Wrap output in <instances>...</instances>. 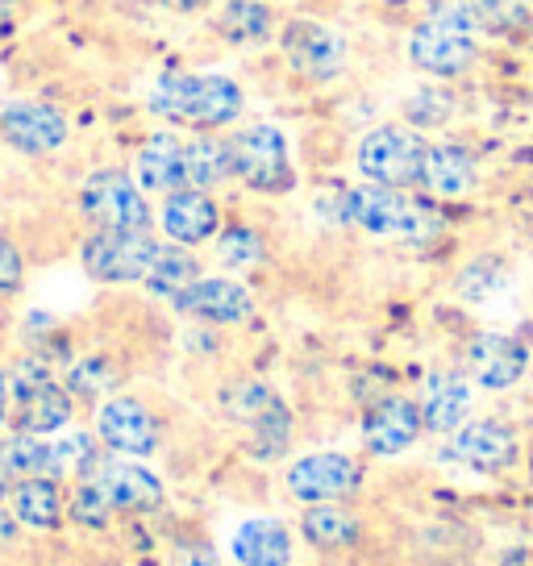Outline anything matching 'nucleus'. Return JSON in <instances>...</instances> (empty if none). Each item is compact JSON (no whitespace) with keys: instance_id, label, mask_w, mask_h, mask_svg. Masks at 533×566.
<instances>
[{"instance_id":"39448f33","label":"nucleus","mask_w":533,"mask_h":566,"mask_svg":"<svg viewBox=\"0 0 533 566\" xmlns=\"http://www.w3.org/2000/svg\"><path fill=\"white\" fill-rule=\"evenodd\" d=\"M426 134L405 122L372 125L355 146V171L363 184L379 188H417L421 163H426Z\"/></svg>"},{"instance_id":"412c9836","label":"nucleus","mask_w":533,"mask_h":566,"mask_svg":"<svg viewBox=\"0 0 533 566\" xmlns=\"http://www.w3.org/2000/svg\"><path fill=\"white\" fill-rule=\"evenodd\" d=\"M134 179H138L143 192H155V196L188 188V179H184V138H179L176 129L146 134L138 155H134Z\"/></svg>"},{"instance_id":"2eb2a0df","label":"nucleus","mask_w":533,"mask_h":566,"mask_svg":"<svg viewBox=\"0 0 533 566\" xmlns=\"http://www.w3.org/2000/svg\"><path fill=\"white\" fill-rule=\"evenodd\" d=\"M179 313H188L200 325H213V329H230V325H247L254 317V292L233 275H200V280L171 301Z\"/></svg>"},{"instance_id":"ddd939ff","label":"nucleus","mask_w":533,"mask_h":566,"mask_svg":"<svg viewBox=\"0 0 533 566\" xmlns=\"http://www.w3.org/2000/svg\"><path fill=\"white\" fill-rule=\"evenodd\" d=\"M426 421H421V405L412 396L388 391L363 408V446L372 459H396L421 442Z\"/></svg>"},{"instance_id":"20e7f679","label":"nucleus","mask_w":533,"mask_h":566,"mask_svg":"<svg viewBox=\"0 0 533 566\" xmlns=\"http://www.w3.org/2000/svg\"><path fill=\"white\" fill-rule=\"evenodd\" d=\"M9 391H13V412L9 424L13 433H30V438H59L75 417L72 391L63 388L51 375L42 358H21L13 375H9Z\"/></svg>"},{"instance_id":"4c0bfd02","label":"nucleus","mask_w":533,"mask_h":566,"mask_svg":"<svg viewBox=\"0 0 533 566\" xmlns=\"http://www.w3.org/2000/svg\"><path fill=\"white\" fill-rule=\"evenodd\" d=\"M167 9H176V13H196V9H205L209 0H163Z\"/></svg>"},{"instance_id":"b1692460","label":"nucleus","mask_w":533,"mask_h":566,"mask_svg":"<svg viewBox=\"0 0 533 566\" xmlns=\"http://www.w3.org/2000/svg\"><path fill=\"white\" fill-rule=\"evenodd\" d=\"M233 566H292V533L275 516H250L230 537Z\"/></svg>"},{"instance_id":"7c9ffc66","label":"nucleus","mask_w":533,"mask_h":566,"mask_svg":"<svg viewBox=\"0 0 533 566\" xmlns=\"http://www.w3.org/2000/svg\"><path fill=\"white\" fill-rule=\"evenodd\" d=\"M51 459H54V479H63V475L84 479L92 462L101 459V438H96V433H84V429L59 433L51 442Z\"/></svg>"},{"instance_id":"2f4dec72","label":"nucleus","mask_w":533,"mask_h":566,"mask_svg":"<svg viewBox=\"0 0 533 566\" xmlns=\"http://www.w3.org/2000/svg\"><path fill=\"white\" fill-rule=\"evenodd\" d=\"M63 388L72 391V400H101V396L117 388V367L108 363L105 354H88V358L72 363Z\"/></svg>"},{"instance_id":"423d86ee","label":"nucleus","mask_w":533,"mask_h":566,"mask_svg":"<svg viewBox=\"0 0 533 566\" xmlns=\"http://www.w3.org/2000/svg\"><path fill=\"white\" fill-rule=\"evenodd\" d=\"M233 179L259 196H284L296 188L292 146L275 122H250L233 129Z\"/></svg>"},{"instance_id":"58836bf2","label":"nucleus","mask_w":533,"mask_h":566,"mask_svg":"<svg viewBox=\"0 0 533 566\" xmlns=\"http://www.w3.org/2000/svg\"><path fill=\"white\" fill-rule=\"evenodd\" d=\"M13 13H18V0H0V25H9Z\"/></svg>"},{"instance_id":"7ed1b4c3","label":"nucleus","mask_w":533,"mask_h":566,"mask_svg":"<svg viewBox=\"0 0 533 566\" xmlns=\"http://www.w3.org/2000/svg\"><path fill=\"white\" fill-rule=\"evenodd\" d=\"M221 412L247 429V450L259 462L280 459L292 446V408L263 379H238L221 391Z\"/></svg>"},{"instance_id":"6e6552de","label":"nucleus","mask_w":533,"mask_h":566,"mask_svg":"<svg viewBox=\"0 0 533 566\" xmlns=\"http://www.w3.org/2000/svg\"><path fill=\"white\" fill-rule=\"evenodd\" d=\"M405 54H409L412 71L429 75L433 84H450V80H462L480 63V34L462 30L454 21L421 18L409 30Z\"/></svg>"},{"instance_id":"e433bc0d","label":"nucleus","mask_w":533,"mask_h":566,"mask_svg":"<svg viewBox=\"0 0 533 566\" xmlns=\"http://www.w3.org/2000/svg\"><path fill=\"white\" fill-rule=\"evenodd\" d=\"M9 412H13V391H9V375L0 371V429L9 424Z\"/></svg>"},{"instance_id":"a878e982","label":"nucleus","mask_w":533,"mask_h":566,"mask_svg":"<svg viewBox=\"0 0 533 566\" xmlns=\"http://www.w3.org/2000/svg\"><path fill=\"white\" fill-rule=\"evenodd\" d=\"M9 504H13V521H21L25 530H59L63 521L59 479H21L9 488Z\"/></svg>"},{"instance_id":"aec40b11","label":"nucleus","mask_w":533,"mask_h":566,"mask_svg":"<svg viewBox=\"0 0 533 566\" xmlns=\"http://www.w3.org/2000/svg\"><path fill=\"white\" fill-rule=\"evenodd\" d=\"M417 188L429 200H462L480 188V159L459 142H429Z\"/></svg>"},{"instance_id":"393cba45","label":"nucleus","mask_w":533,"mask_h":566,"mask_svg":"<svg viewBox=\"0 0 533 566\" xmlns=\"http://www.w3.org/2000/svg\"><path fill=\"white\" fill-rule=\"evenodd\" d=\"M184 179L188 188L213 192L233 179V146L221 134H192L184 142Z\"/></svg>"},{"instance_id":"c85d7f7f","label":"nucleus","mask_w":533,"mask_h":566,"mask_svg":"<svg viewBox=\"0 0 533 566\" xmlns=\"http://www.w3.org/2000/svg\"><path fill=\"white\" fill-rule=\"evenodd\" d=\"M0 475L21 483V479H54L51 442L30 438V433H13L0 438Z\"/></svg>"},{"instance_id":"f8f14e48","label":"nucleus","mask_w":533,"mask_h":566,"mask_svg":"<svg viewBox=\"0 0 533 566\" xmlns=\"http://www.w3.org/2000/svg\"><path fill=\"white\" fill-rule=\"evenodd\" d=\"M108 454H125V459H146L155 454L163 442V424L138 396H108L96 408V429H92Z\"/></svg>"},{"instance_id":"f03ea898","label":"nucleus","mask_w":533,"mask_h":566,"mask_svg":"<svg viewBox=\"0 0 533 566\" xmlns=\"http://www.w3.org/2000/svg\"><path fill=\"white\" fill-rule=\"evenodd\" d=\"M346 226L363 230L367 238L384 242H433L446 230V212L426 192L412 196V188H379L358 184L346 192Z\"/></svg>"},{"instance_id":"6ab92c4d","label":"nucleus","mask_w":533,"mask_h":566,"mask_svg":"<svg viewBox=\"0 0 533 566\" xmlns=\"http://www.w3.org/2000/svg\"><path fill=\"white\" fill-rule=\"evenodd\" d=\"M0 138L21 155H51L67 142V117L42 101H9L0 108Z\"/></svg>"},{"instance_id":"473e14b6","label":"nucleus","mask_w":533,"mask_h":566,"mask_svg":"<svg viewBox=\"0 0 533 566\" xmlns=\"http://www.w3.org/2000/svg\"><path fill=\"white\" fill-rule=\"evenodd\" d=\"M400 117H405V125L421 129V134H426V129H442V125L454 117V96L446 88H433V84H429V88H417L409 101L400 105Z\"/></svg>"},{"instance_id":"bb28decb","label":"nucleus","mask_w":533,"mask_h":566,"mask_svg":"<svg viewBox=\"0 0 533 566\" xmlns=\"http://www.w3.org/2000/svg\"><path fill=\"white\" fill-rule=\"evenodd\" d=\"M200 275H205V266H200V259H196V250L176 247V242H163L143 283H146V292L159 296V301H179Z\"/></svg>"},{"instance_id":"72a5a7b5","label":"nucleus","mask_w":533,"mask_h":566,"mask_svg":"<svg viewBox=\"0 0 533 566\" xmlns=\"http://www.w3.org/2000/svg\"><path fill=\"white\" fill-rule=\"evenodd\" d=\"M471 18H475V34H509L530 21V4L525 0H471Z\"/></svg>"},{"instance_id":"f704fd0d","label":"nucleus","mask_w":533,"mask_h":566,"mask_svg":"<svg viewBox=\"0 0 533 566\" xmlns=\"http://www.w3.org/2000/svg\"><path fill=\"white\" fill-rule=\"evenodd\" d=\"M67 516H72L80 530H105L113 509H108V500L92 488L88 479H75L72 500H67Z\"/></svg>"},{"instance_id":"4468645a","label":"nucleus","mask_w":533,"mask_h":566,"mask_svg":"<svg viewBox=\"0 0 533 566\" xmlns=\"http://www.w3.org/2000/svg\"><path fill=\"white\" fill-rule=\"evenodd\" d=\"M84 479L105 495L113 513H155V509H163V500H167L163 479L155 471H146L143 462L113 459V454H101L88 467Z\"/></svg>"},{"instance_id":"cd10ccee","label":"nucleus","mask_w":533,"mask_h":566,"mask_svg":"<svg viewBox=\"0 0 533 566\" xmlns=\"http://www.w3.org/2000/svg\"><path fill=\"white\" fill-rule=\"evenodd\" d=\"M301 533H304V542L317 549H346L363 537V525H358V516L351 513V509H342V504H313V509H304V516H301Z\"/></svg>"},{"instance_id":"9d476101","label":"nucleus","mask_w":533,"mask_h":566,"mask_svg":"<svg viewBox=\"0 0 533 566\" xmlns=\"http://www.w3.org/2000/svg\"><path fill=\"white\" fill-rule=\"evenodd\" d=\"M159 247L150 230H92L80 247V263L96 283H143Z\"/></svg>"},{"instance_id":"ea45409f","label":"nucleus","mask_w":533,"mask_h":566,"mask_svg":"<svg viewBox=\"0 0 533 566\" xmlns=\"http://www.w3.org/2000/svg\"><path fill=\"white\" fill-rule=\"evenodd\" d=\"M4 495H9V488H4V475H0V500H4Z\"/></svg>"},{"instance_id":"f3484780","label":"nucleus","mask_w":533,"mask_h":566,"mask_svg":"<svg viewBox=\"0 0 533 566\" xmlns=\"http://www.w3.org/2000/svg\"><path fill=\"white\" fill-rule=\"evenodd\" d=\"M530 371V346L513 334H475L462 354V375L483 391L513 388Z\"/></svg>"},{"instance_id":"f257e3e1","label":"nucleus","mask_w":533,"mask_h":566,"mask_svg":"<svg viewBox=\"0 0 533 566\" xmlns=\"http://www.w3.org/2000/svg\"><path fill=\"white\" fill-rule=\"evenodd\" d=\"M146 108L192 134H221L247 113V92L221 71H163L150 84Z\"/></svg>"},{"instance_id":"dca6fc26","label":"nucleus","mask_w":533,"mask_h":566,"mask_svg":"<svg viewBox=\"0 0 533 566\" xmlns=\"http://www.w3.org/2000/svg\"><path fill=\"white\" fill-rule=\"evenodd\" d=\"M155 221H159V230L167 233V242L188 247V250L213 242L217 233H221V226H226L217 196L200 192V188H179V192H167L163 196L159 212H155Z\"/></svg>"},{"instance_id":"4be33fe9","label":"nucleus","mask_w":533,"mask_h":566,"mask_svg":"<svg viewBox=\"0 0 533 566\" xmlns=\"http://www.w3.org/2000/svg\"><path fill=\"white\" fill-rule=\"evenodd\" d=\"M213 30L221 34L226 46L254 51V46H266V42L280 38V18H275L271 0H221Z\"/></svg>"},{"instance_id":"9b49d317","label":"nucleus","mask_w":533,"mask_h":566,"mask_svg":"<svg viewBox=\"0 0 533 566\" xmlns=\"http://www.w3.org/2000/svg\"><path fill=\"white\" fill-rule=\"evenodd\" d=\"M363 479H367V467L358 459L342 454V450H313L288 467L284 488L296 504L313 509V504H342V500L358 495Z\"/></svg>"},{"instance_id":"c9c22d12","label":"nucleus","mask_w":533,"mask_h":566,"mask_svg":"<svg viewBox=\"0 0 533 566\" xmlns=\"http://www.w3.org/2000/svg\"><path fill=\"white\" fill-rule=\"evenodd\" d=\"M21 280H25V259H21L18 242L0 233V296H13Z\"/></svg>"},{"instance_id":"a211bd4d","label":"nucleus","mask_w":533,"mask_h":566,"mask_svg":"<svg viewBox=\"0 0 533 566\" xmlns=\"http://www.w3.org/2000/svg\"><path fill=\"white\" fill-rule=\"evenodd\" d=\"M446 462H462L471 471H509L521 459V442L509 424L500 421H467L459 424L442 446Z\"/></svg>"},{"instance_id":"1a4fd4ad","label":"nucleus","mask_w":533,"mask_h":566,"mask_svg":"<svg viewBox=\"0 0 533 566\" xmlns=\"http://www.w3.org/2000/svg\"><path fill=\"white\" fill-rule=\"evenodd\" d=\"M80 212L92 221V230H150L155 212L138 188V179L122 167H101L80 188Z\"/></svg>"},{"instance_id":"c756f323","label":"nucleus","mask_w":533,"mask_h":566,"mask_svg":"<svg viewBox=\"0 0 533 566\" xmlns=\"http://www.w3.org/2000/svg\"><path fill=\"white\" fill-rule=\"evenodd\" d=\"M213 247H217V263L230 266V271H250V266L266 263V238L254 226H247V221L221 226Z\"/></svg>"},{"instance_id":"0eeeda50","label":"nucleus","mask_w":533,"mask_h":566,"mask_svg":"<svg viewBox=\"0 0 533 566\" xmlns=\"http://www.w3.org/2000/svg\"><path fill=\"white\" fill-rule=\"evenodd\" d=\"M275 46L284 54L288 71L304 84H334L351 67V38L330 21L288 18L280 25Z\"/></svg>"},{"instance_id":"5701e85b","label":"nucleus","mask_w":533,"mask_h":566,"mask_svg":"<svg viewBox=\"0 0 533 566\" xmlns=\"http://www.w3.org/2000/svg\"><path fill=\"white\" fill-rule=\"evenodd\" d=\"M417 405H421L426 433L450 438V433H454L459 424H467V417H471V379H467L462 371L429 375L426 396H421Z\"/></svg>"}]
</instances>
